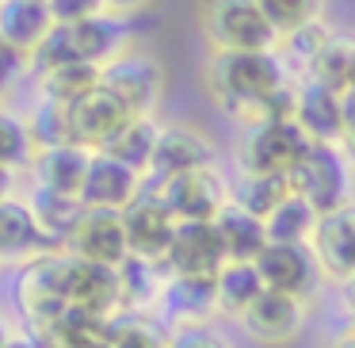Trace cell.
<instances>
[{"instance_id":"1","label":"cell","mask_w":355,"mask_h":348,"mask_svg":"<svg viewBox=\"0 0 355 348\" xmlns=\"http://www.w3.org/2000/svg\"><path fill=\"white\" fill-rule=\"evenodd\" d=\"M291 81L275 50H218L210 58V92L230 119H256L279 85Z\"/></svg>"},{"instance_id":"2","label":"cell","mask_w":355,"mask_h":348,"mask_svg":"<svg viewBox=\"0 0 355 348\" xmlns=\"http://www.w3.org/2000/svg\"><path fill=\"white\" fill-rule=\"evenodd\" d=\"M309 146V134L294 119H248L245 134L237 146V165L241 172H286L302 161Z\"/></svg>"},{"instance_id":"3","label":"cell","mask_w":355,"mask_h":348,"mask_svg":"<svg viewBox=\"0 0 355 348\" xmlns=\"http://www.w3.org/2000/svg\"><path fill=\"white\" fill-rule=\"evenodd\" d=\"M65 260L69 253L65 249H46V253L27 256V264L16 276V306L24 314V322L31 329L46 325L50 317H58L65 306H69V291H65Z\"/></svg>"},{"instance_id":"4","label":"cell","mask_w":355,"mask_h":348,"mask_svg":"<svg viewBox=\"0 0 355 348\" xmlns=\"http://www.w3.org/2000/svg\"><path fill=\"white\" fill-rule=\"evenodd\" d=\"M202 31L214 50H275L279 31L256 0H207Z\"/></svg>"},{"instance_id":"5","label":"cell","mask_w":355,"mask_h":348,"mask_svg":"<svg viewBox=\"0 0 355 348\" xmlns=\"http://www.w3.org/2000/svg\"><path fill=\"white\" fill-rule=\"evenodd\" d=\"M291 188L306 195L317 210L352 199V157L344 142H309L302 161L291 169Z\"/></svg>"},{"instance_id":"6","label":"cell","mask_w":355,"mask_h":348,"mask_svg":"<svg viewBox=\"0 0 355 348\" xmlns=\"http://www.w3.org/2000/svg\"><path fill=\"white\" fill-rule=\"evenodd\" d=\"M306 322H309V299H298V295H286V291H271V287H263L252 306L241 314L245 337L263 345V348L298 345V337L306 333Z\"/></svg>"},{"instance_id":"7","label":"cell","mask_w":355,"mask_h":348,"mask_svg":"<svg viewBox=\"0 0 355 348\" xmlns=\"http://www.w3.org/2000/svg\"><path fill=\"white\" fill-rule=\"evenodd\" d=\"M100 85L111 88L134 115H153L164 92V73L157 58L126 47L123 54H115L111 62L100 65Z\"/></svg>"},{"instance_id":"8","label":"cell","mask_w":355,"mask_h":348,"mask_svg":"<svg viewBox=\"0 0 355 348\" xmlns=\"http://www.w3.org/2000/svg\"><path fill=\"white\" fill-rule=\"evenodd\" d=\"M176 226H180V218L172 215L164 195L149 184H141V192L123 207L126 249H130L134 256H146V260L164 264V253H168V241H172V233H176Z\"/></svg>"},{"instance_id":"9","label":"cell","mask_w":355,"mask_h":348,"mask_svg":"<svg viewBox=\"0 0 355 348\" xmlns=\"http://www.w3.org/2000/svg\"><path fill=\"white\" fill-rule=\"evenodd\" d=\"M149 188H157L164 195V203L172 207L176 218H214V210L233 195V184L222 176V169L214 161L184 169L176 176L161 180V184H149Z\"/></svg>"},{"instance_id":"10","label":"cell","mask_w":355,"mask_h":348,"mask_svg":"<svg viewBox=\"0 0 355 348\" xmlns=\"http://www.w3.org/2000/svg\"><path fill=\"white\" fill-rule=\"evenodd\" d=\"M309 249H313L324 279L352 283L355 279V199H344L336 207L321 210L317 230L309 238Z\"/></svg>"},{"instance_id":"11","label":"cell","mask_w":355,"mask_h":348,"mask_svg":"<svg viewBox=\"0 0 355 348\" xmlns=\"http://www.w3.org/2000/svg\"><path fill=\"white\" fill-rule=\"evenodd\" d=\"M256 272H260L263 287L271 291H286L298 299H313L317 283H321V264H317L309 245H291V241H268L256 253Z\"/></svg>"},{"instance_id":"12","label":"cell","mask_w":355,"mask_h":348,"mask_svg":"<svg viewBox=\"0 0 355 348\" xmlns=\"http://www.w3.org/2000/svg\"><path fill=\"white\" fill-rule=\"evenodd\" d=\"M153 314L168 329L214 322V314H218L214 276H176V272H168L161 283V295L153 302Z\"/></svg>"},{"instance_id":"13","label":"cell","mask_w":355,"mask_h":348,"mask_svg":"<svg viewBox=\"0 0 355 348\" xmlns=\"http://www.w3.org/2000/svg\"><path fill=\"white\" fill-rule=\"evenodd\" d=\"M225 264V249L210 218H180L164 253V272L176 276H214Z\"/></svg>"},{"instance_id":"14","label":"cell","mask_w":355,"mask_h":348,"mask_svg":"<svg viewBox=\"0 0 355 348\" xmlns=\"http://www.w3.org/2000/svg\"><path fill=\"white\" fill-rule=\"evenodd\" d=\"M65 291H69V306H80L96 317H111L123 310L119 264H96L69 253V260H65Z\"/></svg>"},{"instance_id":"15","label":"cell","mask_w":355,"mask_h":348,"mask_svg":"<svg viewBox=\"0 0 355 348\" xmlns=\"http://www.w3.org/2000/svg\"><path fill=\"white\" fill-rule=\"evenodd\" d=\"M130 115L134 111L126 108L111 88L96 85L69 103V134H73V142H80V146H88V149H103L119 131H123V123Z\"/></svg>"},{"instance_id":"16","label":"cell","mask_w":355,"mask_h":348,"mask_svg":"<svg viewBox=\"0 0 355 348\" xmlns=\"http://www.w3.org/2000/svg\"><path fill=\"white\" fill-rule=\"evenodd\" d=\"M65 35H69V47L80 62H111L115 54H123L134 39V16H123V12L100 8L92 16L77 19V24H62Z\"/></svg>"},{"instance_id":"17","label":"cell","mask_w":355,"mask_h":348,"mask_svg":"<svg viewBox=\"0 0 355 348\" xmlns=\"http://www.w3.org/2000/svg\"><path fill=\"white\" fill-rule=\"evenodd\" d=\"M65 253L85 256L96 264H123L126 260V230H123V210H107V207H85V215L77 218Z\"/></svg>"},{"instance_id":"18","label":"cell","mask_w":355,"mask_h":348,"mask_svg":"<svg viewBox=\"0 0 355 348\" xmlns=\"http://www.w3.org/2000/svg\"><path fill=\"white\" fill-rule=\"evenodd\" d=\"M210 161H214V142L202 131L184 126V123L161 126L149 169H146V184H161V180L176 176V172L195 169V165H210Z\"/></svg>"},{"instance_id":"19","label":"cell","mask_w":355,"mask_h":348,"mask_svg":"<svg viewBox=\"0 0 355 348\" xmlns=\"http://www.w3.org/2000/svg\"><path fill=\"white\" fill-rule=\"evenodd\" d=\"M146 176L130 165H123L119 157L92 149V161L85 172V188H80V203L85 207H107V210H123L134 195L141 192Z\"/></svg>"},{"instance_id":"20","label":"cell","mask_w":355,"mask_h":348,"mask_svg":"<svg viewBox=\"0 0 355 348\" xmlns=\"http://www.w3.org/2000/svg\"><path fill=\"white\" fill-rule=\"evenodd\" d=\"M294 123L309 134V142H344V96L302 77Z\"/></svg>"},{"instance_id":"21","label":"cell","mask_w":355,"mask_h":348,"mask_svg":"<svg viewBox=\"0 0 355 348\" xmlns=\"http://www.w3.org/2000/svg\"><path fill=\"white\" fill-rule=\"evenodd\" d=\"M88 161H92V149L80 146V142H58V146L35 149V161H31L35 165V184L80 199Z\"/></svg>"},{"instance_id":"22","label":"cell","mask_w":355,"mask_h":348,"mask_svg":"<svg viewBox=\"0 0 355 348\" xmlns=\"http://www.w3.org/2000/svg\"><path fill=\"white\" fill-rule=\"evenodd\" d=\"M210 222H214L218 238H222L225 260H256V253L268 245V226H263V218L252 215L248 207H241L233 195L214 210Z\"/></svg>"},{"instance_id":"23","label":"cell","mask_w":355,"mask_h":348,"mask_svg":"<svg viewBox=\"0 0 355 348\" xmlns=\"http://www.w3.org/2000/svg\"><path fill=\"white\" fill-rule=\"evenodd\" d=\"M46 238H42L35 210L27 199L4 195L0 199V260H27L35 253H46Z\"/></svg>"},{"instance_id":"24","label":"cell","mask_w":355,"mask_h":348,"mask_svg":"<svg viewBox=\"0 0 355 348\" xmlns=\"http://www.w3.org/2000/svg\"><path fill=\"white\" fill-rule=\"evenodd\" d=\"M54 27L46 0H0V39L31 54Z\"/></svg>"},{"instance_id":"25","label":"cell","mask_w":355,"mask_h":348,"mask_svg":"<svg viewBox=\"0 0 355 348\" xmlns=\"http://www.w3.org/2000/svg\"><path fill=\"white\" fill-rule=\"evenodd\" d=\"M103 348H168V325L153 310H119L103 325Z\"/></svg>"},{"instance_id":"26","label":"cell","mask_w":355,"mask_h":348,"mask_svg":"<svg viewBox=\"0 0 355 348\" xmlns=\"http://www.w3.org/2000/svg\"><path fill=\"white\" fill-rule=\"evenodd\" d=\"M27 203H31L35 222H39L46 245L50 249H65L77 218L85 215V203H80L77 195H62V192H50V188H39V184H35V192H31Z\"/></svg>"},{"instance_id":"27","label":"cell","mask_w":355,"mask_h":348,"mask_svg":"<svg viewBox=\"0 0 355 348\" xmlns=\"http://www.w3.org/2000/svg\"><path fill=\"white\" fill-rule=\"evenodd\" d=\"M302 73H306L309 81H317V85L332 88V92L347 96L352 92V81H355V35L332 31L329 42L309 58V65Z\"/></svg>"},{"instance_id":"28","label":"cell","mask_w":355,"mask_h":348,"mask_svg":"<svg viewBox=\"0 0 355 348\" xmlns=\"http://www.w3.org/2000/svg\"><path fill=\"white\" fill-rule=\"evenodd\" d=\"M317 218L321 210L306 199L302 192H286L275 207L263 215V226H268V241H291V245H309L317 230Z\"/></svg>"},{"instance_id":"29","label":"cell","mask_w":355,"mask_h":348,"mask_svg":"<svg viewBox=\"0 0 355 348\" xmlns=\"http://www.w3.org/2000/svg\"><path fill=\"white\" fill-rule=\"evenodd\" d=\"M263 291V279L252 260H225L214 272V295H218V314L241 317Z\"/></svg>"},{"instance_id":"30","label":"cell","mask_w":355,"mask_h":348,"mask_svg":"<svg viewBox=\"0 0 355 348\" xmlns=\"http://www.w3.org/2000/svg\"><path fill=\"white\" fill-rule=\"evenodd\" d=\"M157 134H161V123L153 115H130L123 123V131L103 146V154L119 157L123 165H130V169H138L146 176L149 157H153V146H157Z\"/></svg>"},{"instance_id":"31","label":"cell","mask_w":355,"mask_h":348,"mask_svg":"<svg viewBox=\"0 0 355 348\" xmlns=\"http://www.w3.org/2000/svg\"><path fill=\"white\" fill-rule=\"evenodd\" d=\"M164 276H168V272H164V264L126 253V260L119 264V283H123V310H153L157 295H161Z\"/></svg>"},{"instance_id":"32","label":"cell","mask_w":355,"mask_h":348,"mask_svg":"<svg viewBox=\"0 0 355 348\" xmlns=\"http://www.w3.org/2000/svg\"><path fill=\"white\" fill-rule=\"evenodd\" d=\"M35 81H39V96L73 103L77 96H85L88 88L100 85V65L73 58V62H62V65H50V69L35 73Z\"/></svg>"},{"instance_id":"33","label":"cell","mask_w":355,"mask_h":348,"mask_svg":"<svg viewBox=\"0 0 355 348\" xmlns=\"http://www.w3.org/2000/svg\"><path fill=\"white\" fill-rule=\"evenodd\" d=\"M286 192H294L286 172H241L237 188H233V199L263 218Z\"/></svg>"},{"instance_id":"34","label":"cell","mask_w":355,"mask_h":348,"mask_svg":"<svg viewBox=\"0 0 355 348\" xmlns=\"http://www.w3.org/2000/svg\"><path fill=\"white\" fill-rule=\"evenodd\" d=\"M27 131H31L35 149L58 146V142H73V134H69V103L39 96L31 119H27Z\"/></svg>"},{"instance_id":"35","label":"cell","mask_w":355,"mask_h":348,"mask_svg":"<svg viewBox=\"0 0 355 348\" xmlns=\"http://www.w3.org/2000/svg\"><path fill=\"white\" fill-rule=\"evenodd\" d=\"M31 161H35V142H31V131H27V119L0 108V169L19 172Z\"/></svg>"},{"instance_id":"36","label":"cell","mask_w":355,"mask_h":348,"mask_svg":"<svg viewBox=\"0 0 355 348\" xmlns=\"http://www.w3.org/2000/svg\"><path fill=\"white\" fill-rule=\"evenodd\" d=\"M263 8V16L271 19V27L279 31V39H283L286 31H294V27L309 24V19L321 16L324 0H256Z\"/></svg>"},{"instance_id":"37","label":"cell","mask_w":355,"mask_h":348,"mask_svg":"<svg viewBox=\"0 0 355 348\" xmlns=\"http://www.w3.org/2000/svg\"><path fill=\"white\" fill-rule=\"evenodd\" d=\"M329 35H332V27L324 24L321 16H317V19H309V24H302V27H294V31H286L279 42H283L286 58H291V62L298 65V69H306L309 58H313L317 50H321L324 42H329Z\"/></svg>"},{"instance_id":"38","label":"cell","mask_w":355,"mask_h":348,"mask_svg":"<svg viewBox=\"0 0 355 348\" xmlns=\"http://www.w3.org/2000/svg\"><path fill=\"white\" fill-rule=\"evenodd\" d=\"M168 348H233V345L222 329H214V322H202V325L168 329Z\"/></svg>"},{"instance_id":"39","label":"cell","mask_w":355,"mask_h":348,"mask_svg":"<svg viewBox=\"0 0 355 348\" xmlns=\"http://www.w3.org/2000/svg\"><path fill=\"white\" fill-rule=\"evenodd\" d=\"M24 73H31L27 69V54L16 50L8 39H0V92H4L8 85H16Z\"/></svg>"},{"instance_id":"40","label":"cell","mask_w":355,"mask_h":348,"mask_svg":"<svg viewBox=\"0 0 355 348\" xmlns=\"http://www.w3.org/2000/svg\"><path fill=\"white\" fill-rule=\"evenodd\" d=\"M54 24H77V19L92 16V12L103 8V0H46Z\"/></svg>"},{"instance_id":"41","label":"cell","mask_w":355,"mask_h":348,"mask_svg":"<svg viewBox=\"0 0 355 348\" xmlns=\"http://www.w3.org/2000/svg\"><path fill=\"white\" fill-rule=\"evenodd\" d=\"M344 149L355 157V92L344 96Z\"/></svg>"},{"instance_id":"42","label":"cell","mask_w":355,"mask_h":348,"mask_svg":"<svg viewBox=\"0 0 355 348\" xmlns=\"http://www.w3.org/2000/svg\"><path fill=\"white\" fill-rule=\"evenodd\" d=\"M149 0H103V8L111 12H123V16H138L141 8H146Z\"/></svg>"},{"instance_id":"43","label":"cell","mask_w":355,"mask_h":348,"mask_svg":"<svg viewBox=\"0 0 355 348\" xmlns=\"http://www.w3.org/2000/svg\"><path fill=\"white\" fill-rule=\"evenodd\" d=\"M4 348H42V340L35 337V333H12Z\"/></svg>"},{"instance_id":"44","label":"cell","mask_w":355,"mask_h":348,"mask_svg":"<svg viewBox=\"0 0 355 348\" xmlns=\"http://www.w3.org/2000/svg\"><path fill=\"white\" fill-rule=\"evenodd\" d=\"M12 192H16V172L0 169V199H4V195H12Z\"/></svg>"},{"instance_id":"45","label":"cell","mask_w":355,"mask_h":348,"mask_svg":"<svg viewBox=\"0 0 355 348\" xmlns=\"http://www.w3.org/2000/svg\"><path fill=\"white\" fill-rule=\"evenodd\" d=\"M329 348H355V329H347L344 337H336V340H332Z\"/></svg>"},{"instance_id":"46","label":"cell","mask_w":355,"mask_h":348,"mask_svg":"<svg viewBox=\"0 0 355 348\" xmlns=\"http://www.w3.org/2000/svg\"><path fill=\"white\" fill-rule=\"evenodd\" d=\"M8 337H12V325H8V317H0V348L8 345Z\"/></svg>"},{"instance_id":"47","label":"cell","mask_w":355,"mask_h":348,"mask_svg":"<svg viewBox=\"0 0 355 348\" xmlns=\"http://www.w3.org/2000/svg\"><path fill=\"white\" fill-rule=\"evenodd\" d=\"M352 92H355V81H352Z\"/></svg>"}]
</instances>
